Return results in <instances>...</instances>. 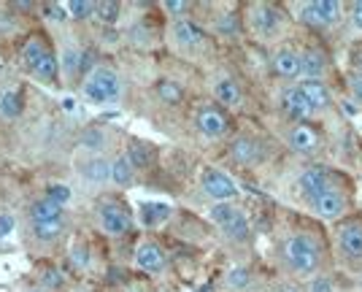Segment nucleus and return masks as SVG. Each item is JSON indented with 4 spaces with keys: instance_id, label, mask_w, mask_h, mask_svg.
Here are the masks:
<instances>
[{
    "instance_id": "37",
    "label": "nucleus",
    "mask_w": 362,
    "mask_h": 292,
    "mask_svg": "<svg viewBox=\"0 0 362 292\" xmlns=\"http://www.w3.org/2000/svg\"><path fill=\"white\" fill-rule=\"evenodd\" d=\"M163 8H165L168 14L173 16V22H176V19H187V14L192 11V3H187V0H165Z\"/></svg>"
},
{
    "instance_id": "3",
    "label": "nucleus",
    "mask_w": 362,
    "mask_h": 292,
    "mask_svg": "<svg viewBox=\"0 0 362 292\" xmlns=\"http://www.w3.org/2000/svg\"><path fill=\"white\" fill-rule=\"evenodd\" d=\"M81 90H84V98L95 106L117 103L122 95V78L111 68H92L90 76L81 84Z\"/></svg>"
},
{
    "instance_id": "34",
    "label": "nucleus",
    "mask_w": 362,
    "mask_h": 292,
    "mask_svg": "<svg viewBox=\"0 0 362 292\" xmlns=\"http://www.w3.org/2000/svg\"><path fill=\"white\" fill-rule=\"evenodd\" d=\"M214 30L219 33V35H225V38H233V35H238V30H241V19H238V16H233V14L216 16Z\"/></svg>"
},
{
    "instance_id": "1",
    "label": "nucleus",
    "mask_w": 362,
    "mask_h": 292,
    "mask_svg": "<svg viewBox=\"0 0 362 292\" xmlns=\"http://www.w3.org/2000/svg\"><path fill=\"white\" fill-rule=\"evenodd\" d=\"M281 262L295 276H317L325 265V252L311 233H292L281 244Z\"/></svg>"
},
{
    "instance_id": "21",
    "label": "nucleus",
    "mask_w": 362,
    "mask_h": 292,
    "mask_svg": "<svg viewBox=\"0 0 362 292\" xmlns=\"http://www.w3.org/2000/svg\"><path fill=\"white\" fill-rule=\"evenodd\" d=\"M49 54H52V49L46 47V41L38 38V35H30V38L22 44V62H25V68H28L30 74L49 57Z\"/></svg>"
},
{
    "instance_id": "6",
    "label": "nucleus",
    "mask_w": 362,
    "mask_h": 292,
    "mask_svg": "<svg viewBox=\"0 0 362 292\" xmlns=\"http://www.w3.org/2000/svg\"><path fill=\"white\" fill-rule=\"evenodd\" d=\"M349 206H351L349 192L338 185L327 187L322 195H317V198L311 200V211H314L319 219H325V222H338V219H344V216L349 214Z\"/></svg>"
},
{
    "instance_id": "15",
    "label": "nucleus",
    "mask_w": 362,
    "mask_h": 292,
    "mask_svg": "<svg viewBox=\"0 0 362 292\" xmlns=\"http://www.w3.org/2000/svg\"><path fill=\"white\" fill-rule=\"evenodd\" d=\"M279 106L284 111V117L292 119V124L305 122V119L314 114V108L305 100V95L300 93V87H287V90L281 93V98H279Z\"/></svg>"
},
{
    "instance_id": "43",
    "label": "nucleus",
    "mask_w": 362,
    "mask_h": 292,
    "mask_svg": "<svg viewBox=\"0 0 362 292\" xmlns=\"http://www.w3.org/2000/svg\"><path fill=\"white\" fill-rule=\"evenodd\" d=\"M60 284H62L60 271H54V268H49V271H44V287H49V290H57Z\"/></svg>"
},
{
    "instance_id": "4",
    "label": "nucleus",
    "mask_w": 362,
    "mask_h": 292,
    "mask_svg": "<svg viewBox=\"0 0 362 292\" xmlns=\"http://www.w3.org/2000/svg\"><path fill=\"white\" fill-rule=\"evenodd\" d=\"M287 28V16L281 14L279 6L273 3H252L249 6V30L255 33L259 41H273Z\"/></svg>"
},
{
    "instance_id": "38",
    "label": "nucleus",
    "mask_w": 362,
    "mask_h": 292,
    "mask_svg": "<svg viewBox=\"0 0 362 292\" xmlns=\"http://www.w3.org/2000/svg\"><path fill=\"white\" fill-rule=\"evenodd\" d=\"M103 144H106V136H103L100 127L84 130V136H81V146H84V149H103Z\"/></svg>"
},
{
    "instance_id": "45",
    "label": "nucleus",
    "mask_w": 362,
    "mask_h": 292,
    "mask_svg": "<svg viewBox=\"0 0 362 292\" xmlns=\"http://www.w3.org/2000/svg\"><path fill=\"white\" fill-rule=\"evenodd\" d=\"M351 71H354V74H360V76H362V47L351 52Z\"/></svg>"
},
{
    "instance_id": "13",
    "label": "nucleus",
    "mask_w": 362,
    "mask_h": 292,
    "mask_svg": "<svg viewBox=\"0 0 362 292\" xmlns=\"http://www.w3.org/2000/svg\"><path fill=\"white\" fill-rule=\"evenodd\" d=\"M195 127L203 139L216 141V139H225L227 136V130H230V119H227L225 111H219V108H214V106H206V108H200V111H197Z\"/></svg>"
},
{
    "instance_id": "16",
    "label": "nucleus",
    "mask_w": 362,
    "mask_h": 292,
    "mask_svg": "<svg viewBox=\"0 0 362 292\" xmlns=\"http://www.w3.org/2000/svg\"><path fill=\"white\" fill-rule=\"evenodd\" d=\"M230 157H233V163L252 168V165H259V163H262L265 149H262V144L257 139H252V136H238V139L230 144Z\"/></svg>"
},
{
    "instance_id": "30",
    "label": "nucleus",
    "mask_w": 362,
    "mask_h": 292,
    "mask_svg": "<svg viewBox=\"0 0 362 292\" xmlns=\"http://www.w3.org/2000/svg\"><path fill=\"white\" fill-rule=\"evenodd\" d=\"M22 108H25V103H22V98H19V93H14V90H6V93H0V117L3 119H16L19 114H22Z\"/></svg>"
},
{
    "instance_id": "36",
    "label": "nucleus",
    "mask_w": 362,
    "mask_h": 292,
    "mask_svg": "<svg viewBox=\"0 0 362 292\" xmlns=\"http://www.w3.org/2000/svg\"><path fill=\"white\" fill-rule=\"evenodd\" d=\"M252 284V271L249 268H233L227 274V287L230 290H246Z\"/></svg>"
},
{
    "instance_id": "18",
    "label": "nucleus",
    "mask_w": 362,
    "mask_h": 292,
    "mask_svg": "<svg viewBox=\"0 0 362 292\" xmlns=\"http://www.w3.org/2000/svg\"><path fill=\"white\" fill-rule=\"evenodd\" d=\"M136 265L146 274H160V271H165L168 257L160 246L146 241V244H141L136 249Z\"/></svg>"
},
{
    "instance_id": "26",
    "label": "nucleus",
    "mask_w": 362,
    "mask_h": 292,
    "mask_svg": "<svg viewBox=\"0 0 362 292\" xmlns=\"http://www.w3.org/2000/svg\"><path fill=\"white\" fill-rule=\"evenodd\" d=\"M136 179V168L133 163L127 160V154H119L114 163H111V182L117 187H130Z\"/></svg>"
},
{
    "instance_id": "10",
    "label": "nucleus",
    "mask_w": 362,
    "mask_h": 292,
    "mask_svg": "<svg viewBox=\"0 0 362 292\" xmlns=\"http://www.w3.org/2000/svg\"><path fill=\"white\" fill-rule=\"evenodd\" d=\"M338 185L335 182V176H332L330 168H325V165H311V168H305L298 176V189H300V198H305L308 203L322 195L327 187Z\"/></svg>"
},
{
    "instance_id": "29",
    "label": "nucleus",
    "mask_w": 362,
    "mask_h": 292,
    "mask_svg": "<svg viewBox=\"0 0 362 292\" xmlns=\"http://www.w3.org/2000/svg\"><path fill=\"white\" fill-rule=\"evenodd\" d=\"M124 154H127V160L133 163V168L136 170L149 168L151 163H154V149L146 146V144H138V141H133V144H130V149H127Z\"/></svg>"
},
{
    "instance_id": "5",
    "label": "nucleus",
    "mask_w": 362,
    "mask_h": 292,
    "mask_svg": "<svg viewBox=\"0 0 362 292\" xmlns=\"http://www.w3.org/2000/svg\"><path fill=\"white\" fill-rule=\"evenodd\" d=\"M344 3L338 0H311V3H303L300 6V19L303 25L314 28V30H325V28H332L341 22L344 16Z\"/></svg>"
},
{
    "instance_id": "35",
    "label": "nucleus",
    "mask_w": 362,
    "mask_h": 292,
    "mask_svg": "<svg viewBox=\"0 0 362 292\" xmlns=\"http://www.w3.org/2000/svg\"><path fill=\"white\" fill-rule=\"evenodd\" d=\"M46 198L52 200V203H57V206H62V209H65V206L71 203V198H74V189H71L68 185H60V182H57V185H49V187H46Z\"/></svg>"
},
{
    "instance_id": "11",
    "label": "nucleus",
    "mask_w": 362,
    "mask_h": 292,
    "mask_svg": "<svg viewBox=\"0 0 362 292\" xmlns=\"http://www.w3.org/2000/svg\"><path fill=\"white\" fill-rule=\"evenodd\" d=\"M287 146L295 154H305V157H311V154H317L319 149H322V133H319L314 124H308V122L292 124V127H289V133H287Z\"/></svg>"
},
{
    "instance_id": "19",
    "label": "nucleus",
    "mask_w": 362,
    "mask_h": 292,
    "mask_svg": "<svg viewBox=\"0 0 362 292\" xmlns=\"http://www.w3.org/2000/svg\"><path fill=\"white\" fill-rule=\"evenodd\" d=\"M298 87H300V93L305 95V100L311 103L314 114H317V111H327V108L332 106V95L325 81H319V78H303Z\"/></svg>"
},
{
    "instance_id": "40",
    "label": "nucleus",
    "mask_w": 362,
    "mask_h": 292,
    "mask_svg": "<svg viewBox=\"0 0 362 292\" xmlns=\"http://www.w3.org/2000/svg\"><path fill=\"white\" fill-rule=\"evenodd\" d=\"M16 228V216L11 211H0V238H8Z\"/></svg>"
},
{
    "instance_id": "12",
    "label": "nucleus",
    "mask_w": 362,
    "mask_h": 292,
    "mask_svg": "<svg viewBox=\"0 0 362 292\" xmlns=\"http://www.w3.org/2000/svg\"><path fill=\"white\" fill-rule=\"evenodd\" d=\"M338 246L344 257L351 262H362V219H344L338 222Z\"/></svg>"
},
{
    "instance_id": "9",
    "label": "nucleus",
    "mask_w": 362,
    "mask_h": 292,
    "mask_svg": "<svg viewBox=\"0 0 362 292\" xmlns=\"http://www.w3.org/2000/svg\"><path fill=\"white\" fill-rule=\"evenodd\" d=\"M170 41H173V47H179L181 52H195L206 44V30L192 22V19H176V22H170Z\"/></svg>"
},
{
    "instance_id": "14",
    "label": "nucleus",
    "mask_w": 362,
    "mask_h": 292,
    "mask_svg": "<svg viewBox=\"0 0 362 292\" xmlns=\"http://www.w3.org/2000/svg\"><path fill=\"white\" fill-rule=\"evenodd\" d=\"M271 68L279 78H287V81L300 78L303 76V52H298V49H292V47L276 49L271 57Z\"/></svg>"
},
{
    "instance_id": "2",
    "label": "nucleus",
    "mask_w": 362,
    "mask_h": 292,
    "mask_svg": "<svg viewBox=\"0 0 362 292\" xmlns=\"http://www.w3.org/2000/svg\"><path fill=\"white\" fill-rule=\"evenodd\" d=\"M211 222L222 230L227 241L233 244H246L252 238V228H249V219L243 214L235 203H214L209 209Z\"/></svg>"
},
{
    "instance_id": "46",
    "label": "nucleus",
    "mask_w": 362,
    "mask_h": 292,
    "mask_svg": "<svg viewBox=\"0 0 362 292\" xmlns=\"http://www.w3.org/2000/svg\"><path fill=\"white\" fill-rule=\"evenodd\" d=\"M279 292H298V290H279Z\"/></svg>"
},
{
    "instance_id": "44",
    "label": "nucleus",
    "mask_w": 362,
    "mask_h": 292,
    "mask_svg": "<svg viewBox=\"0 0 362 292\" xmlns=\"http://www.w3.org/2000/svg\"><path fill=\"white\" fill-rule=\"evenodd\" d=\"M308 292H332V287H330V281H327V279L317 276V279H311V284H308Z\"/></svg>"
},
{
    "instance_id": "32",
    "label": "nucleus",
    "mask_w": 362,
    "mask_h": 292,
    "mask_svg": "<svg viewBox=\"0 0 362 292\" xmlns=\"http://www.w3.org/2000/svg\"><path fill=\"white\" fill-rule=\"evenodd\" d=\"M60 74V57H54V54H49L35 71H33V76L38 78V81H54Z\"/></svg>"
},
{
    "instance_id": "27",
    "label": "nucleus",
    "mask_w": 362,
    "mask_h": 292,
    "mask_svg": "<svg viewBox=\"0 0 362 292\" xmlns=\"http://www.w3.org/2000/svg\"><path fill=\"white\" fill-rule=\"evenodd\" d=\"M62 228H65V219L62 222H41V225H30V235L38 244H54L62 235Z\"/></svg>"
},
{
    "instance_id": "25",
    "label": "nucleus",
    "mask_w": 362,
    "mask_h": 292,
    "mask_svg": "<svg viewBox=\"0 0 362 292\" xmlns=\"http://www.w3.org/2000/svg\"><path fill=\"white\" fill-rule=\"evenodd\" d=\"M84 54L78 52V49L74 47V44H65L62 47V54H60V71H62V76L65 78H74L84 65Z\"/></svg>"
},
{
    "instance_id": "28",
    "label": "nucleus",
    "mask_w": 362,
    "mask_h": 292,
    "mask_svg": "<svg viewBox=\"0 0 362 292\" xmlns=\"http://www.w3.org/2000/svg\"><path fill=\"white\" fill-rule=\"evenodd\" d=\"M168 216H170V209H168L165 203H144V206H141V222H144L146 228L163 225Z\"/></svg>"
},
{
    "instance_id": "23",
    "label": "nucleus",
    "mask_w": 362,
    "mask_h": 292,
    "mask_svg": "<svg viewBox=\"0 0 362 292\" xmlns=\"http://www.w3.org/2000/svg\"><path fill=\"white\" fill-rule=\"evenodd\" d=\"M81 176H84L90 185L111 182V163H108L106 157H90V160L81 165Z\"/></svg>"
},
{
    "instance_id": "24",
    "label": "nucleus",
    "mask_w": 362,
    "mask_h": 292,
    "mask_svg": "<svg viewBox=\"0 0 362 292\" xmlns=\"http://www.w3.org/2000/svg\"><path fill=\"white\" fill-rule=\"evenodd\" d=\"M154 95L165 106H179L181 100H184V87H181L179 81H173V78H160L157 87H154Z\"/></svg>"
},
{
    "instance_id": "33",
    "label": "nucleus",
    "mask_w": 362,
    "mask_h": 292,
    "mask_svg": "<svg viewBox=\"0 0 362 292\" xmlns=\"http://www.w3.org/2000/svg\"><path fill=\"white\" fill-rule=\"evenodd\" d=\"M119 14H122V3L117 0H103V3H98V19L103 22V25H117L119 22Z\"/></svg>"
},
{
    "instance_id": "47",
    "label": "nucleus",
    "mask_w": 362,
    "mask_h": 292,
    "mask_svg": "<svg viewBox=\"0 0 362 292\" xmlns=\"http://www.w3.org/2000/svg\"><path fill=\"white\" fill-rule=\"evenodd\" d=\"M30 292H41V290H30Z\"/></svg>"
},
{
    "instance_id": "31",
    "label": "nucleus",
    "mask_w": 362,
    "mask_h": 292,
    "mask_svg": "<svg viewBox=\"0 0 362 292\" xmlns=\"http://www.w3.org/2000/svg\"><path fill=\"white\" fill-rule=\"evenodd\" d=\"M65 11H68V19H74V22H87V19L98 14V3H92V0H74V3L65 6Z\"/></svg>"
},
{
    "instance_id": "22",
    "label": "nucleus",
    "mask_w": 362,
    "mask_h": 292,
    "mask_svg": "<svg viewBox=\"0 0 362 292\" xmlns=\"http://www.w3.org/2000/svg\"><path fill=\"white\" fill-rule=\"evenodd\" d=\"M327 71V54L322 47H308L303 52V76L305 78H319Z\"/></svg>"
},
{
    "instance_id": "7",
    "label": "nucleus",
    "mask_w": 362,
    "mask_h": 292,
    "mask_svg": "<svg viewBox=\"0 0 362 292\" xmlns=\"http://www.w3.org/2000/svg\"><path fill=\"white\" fill-rule=\"evenodd\" d=\"M200 189L216 203H233L238 198V185L219 168H203L200 173Z\"/></svg>"
},
{
    "instance_id": "8",
    "label": "nucleus",
    "mask_w": 362,
    "mask_h": 292,
    "mask_svg": "<svg viewBox=\"0 0 362 292\" xmlns=\"http://www.w3.org/2000/svg\"><path fill=\"white\" fill-rule=\"evenodd\" d=\"M98 225H100V230L106 233V235H111V238H122V235L130 233L133 219H130L124 206H119V203H106V206H100V211H98Z\"/></svg>"
},
{
    "instance_id": "42",
    "label": "nucleus",
    "mask_w": 362,
    "mask_h": 292,
    "mask_svg": "<svg viewBox=\"0 0 362 292\" xmlns=\"http://www.w3.org/2000/svg\"><path fill=\"white\" fill-rule=\"evenodd\" d=\"M349 19H351V28L357 33H362V0L349 6Z\"/></svg>"
},
{
    "instance_id": "20",
    "label": "nucleus",
    "mask_w": 362,
    "mask_h": 292,
    "mask_svg": "<svg viewBox=\"0 0 362 292\" xmlns=\"http://www.w3.org/2000/svg\"><path fill=\"white\" fill-rule=\"evenodd\" d=\"M28 222H30V225H41V222H62V206L52 203L46 195L38 200H33L30 209H28Z\"/></svg>"
},
{
    "instance_id": "17",
    "label": "nucleus",
    "mask_w": 362,
    "mask_h": 292,
    "mask_svg": "<svg viewBox=\"0 0 362 292\" xmlns=\"http://www.w3.org/2000/svg\"><path fill=\"white\" fill-rule=\"evenodd\" d=\"M211 93L216 98V103H222L225 108H238L243 100L241 84L233 76H216L211 81Z\"/></svg>"
},
{
    "instance_id": "39",
    "label": "nucleus",
    "mask_w": 362,
    "mask_h": 292,
    "mask_svg": "<svg viewBox=\"0 0 362 292\" xmlns=\"http://www.w3.org/2000/svg\"><path fill=\"white\" fill-rule=\"evenodd\" d=\"M71 262H74L76 268H87V262H90V249L84 244H74L71 246Z\"/></svg>"
},
{
    "instance_id": "41",
    "label": "nucleus",
    "mask_w": 362,
    "mask_h": 292,
    "mask_svg": "<svg viewBox=\"0 0 362 292\" xmlns=\"http://www.w3.org/2000/svg\"><path fill=\"white\" fill-rule=\"evenodd\" d=\"M349 93H351V98L362 106V76L354 74V71L349 74Z\"/></svg>"
}]
</instances>
